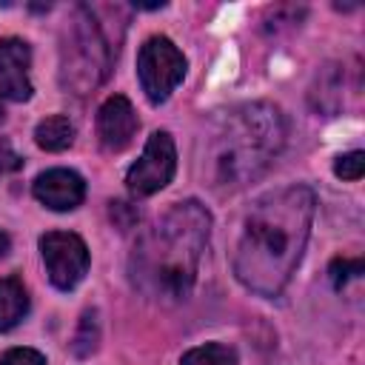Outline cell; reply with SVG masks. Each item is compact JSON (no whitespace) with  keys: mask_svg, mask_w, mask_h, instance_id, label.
<instances>
[{"mask_svg":"<svg viewBox=\"0 0 365 365\" xmlns=\"http://www.w3.org/2000/svg\"><path fill=\"white\" fill-rule=\"evenodd\" d=\"M211 231V214L185 200L165 211L131 251V279L151 299H185Z\"/></svg>","mask_w":365,"mask_h":365,"instance_id":"cell-2","label":"cell"},{"mask_svg":"<svg viewBox=\"0 0 365 365\" xmlns=\"http://www.w3.org/2000/svg\"><path fill=\"white\" fill-rule=\"evenodd\" d=\"M137 74L151 103L168 100L185 74V57L168 37H151L137 54Z\"/></svg>","mask_w":365,"mask_h":365,"instance_id":"cell-5","label":"cell"},{"mask_svg":"<svg viewBox=\"0 0 365 365\" xmlns=\"http://www.w3.org/2000/svg\"><path fill=\"white\" fill-rule=\"evenodd\" d=\"M108 63L111 48L106 46L97 23L86 14V9H80V20L71 23L68 40L63 43V83L71 91L86 94L106 77Z\"/></svg>","mask_w":365,"mask_h":365,"instance_id":"cell-4","label":"cell"},{"mask_svg":"<svg viewBox=\"0 0 365 365\" xmlns=\"http://www.w3.org/2000/svg\"><path fill=\"white\" fill-rule=\"evenodd\" d=\"M362 171H365V154H362V151L342 154V157H336V163H334V174L342 177V180H359Z\"/></svg>","mask_w":365,"mask_h":365,"instance_id":"cell-16","label":"cell"},{"mask_svg":"<svg viewBox=\"0 0 365 365\" xmlns=\"http://www.w3.org/2000/svg\"><path fill=\"white\" fill-rule=\"evenodd\" d=\"M0 365H46V356L31 348H11V351H6Z\"/></svg>","mask_w":365,"mask_h":365,"instance_id":"cell-18","label":"cell"},{"mask_svg":"<svg viewBox=\"0 0 365 365\" xmlns=\"http://www.w3.org/2000/svg\"><path fill=\"white\" fill-rule=\"evenodd\" d=\"M23 165V157L9 145V143H0V180L11 171H17Z\"/></svg>","mask_w":365,"mask_h":365,"instance_id":"cell-19","label":"cell"},{"mask_svg":"<svg viewBox=\"0 0 365 365\" xmlns=\"http://www.w3.org/2000/svg\"><path fill=\"white\" fill-rule=\"evenodd\" d=\"M314 205L311 188L285 185L262 194L248 208L234 251V274L245 288L277 297L288 285L311 234Z\"/></svg>","mask_w":365,"mask_h":365,"instance_id":"cell-1","label":"cell"},{"mask_svg":"<svg viewBox=\"0 0 365 365\" xmlns=\"http://www.w3.org/2000/svg\"><path fill=\"white\" fill-rule=\"evenodd\" d=\"M71 348H74L77 356H88L97 348V314L94 311H86L83 314V322H80V331H77Z\"/></svg>","mask_w":365,"mask_h":365,"instance_id":"cell-15","label":"cell"},{"mask_svg":"<svg viewBox=\"0 0 365 365\" xmlns=\"http://www.w3.org/2000/svg\"><path fill=\"white\" fill-rule=\"evenodd\" d=\"M362 259H334L331 262V282L334 288H342L351 277H359L362 274Z\"/></svg>","mask_w":365,"mask_h":365,"instance_id":"cell-17","label":"cell"},{"mask_svg":"<svg viewBox=\"0 0 365 365\" xmlns=\"http://www.w3.org/2000/svg\"><path fill=\"white\" fill-rule=\"evenodd\" d=\"M34 197L51 211H71L86 197V182L77 171L48 168L34 180Z\"/></svg>","mask_w":365,"mask_h":365,"instance_id":"cell-10","label":"cell"},{"mask_svg":"<svg viewBox=\"0 0 365 365\" xmlns=\"http://www.w3.org/2000/svg\"><path fill=\"white\" fill-rule=\"evenodd\" d=\"M180 365H237V354L228 345L220 342H208L200 348H191L182 354Z\"/></svg>","mask_w":365,"mask_h":365,"instance_id":"cell-14","label":"cell"},{"mask_svg":"<svg viewBox=\"0 0 365 365\" xmlns=\"http://www.w3.org/2000/svg\"><path fill=\"white\" fill-rule=\"evenodd\" d=\"M177 171V151L168 131H154L143 148V157L128 168L125 182L128 191L137 197H148L171 182Z\"/></svg>","mask_w":365,"mask_h":365,"instance_id":"cell-6","label":"cell"},{"mask_svg":"<svg viewBox=\"0 0 365 365\" xmlns=\"http://www.w3.org/2000/svg\"><path fill=\"white\" fill-rule=\"evenodd\" d=\"M285 145V120L271 103L225 111L205 143L202 174L214 191H237L257 180Z\"/></svg>","mask_w":365,"mask_h":365,"instance_id":"cell-3","label":"cell"},{"mask_svg":"<svg viewBox=\"0 0 365 365\" xmlns=\"http://www.w3.org/2000/svg\"><path fill=\"white\" fill-rule=\"evenodd\" d=\"M137 131V114L123 94L108 97L97 111V137L106 151H123Z\"/></svg>","mask_w":365,"mask_h":365,"instance_id":"cell-9","label":"cell"},{"mask_svg":"<svg viewBox=\"0 0 365 365\" xmlns=\"http://www.w3.org/2000/svg\"><path fill=\"white\" fill-rule=\"evenodd\" d=\"M339 88H342V83H339V66H325V68L317 74L314 88H311V103H314V108L334 114V111L339 108Z\"/></svg>","mask_w":365,"mask_h":365,"instance_id":"cell-13","label":"cell"},{"mask_svg":"<svg viewBox=\"0 0 365 365\" xmlns=\"http://www.w3.org/2000/svg\"><path fill=\"white\" fill-rule=\"evenodd\" d=\"M9 254V237L0 231V257H6Z\"/></svg>","mask_w":365,"mask_h":365,"instance_id":"cell-20","label":"cell"},{"mask_svg":"<svg viewBox=\"0 0 365 365\" xmlns=\"http://www.w3.org/2000/svg\"><path fill=\"white\" fill-rule=\"evenodd\" d=\"M34 140L43 151H66L74 143V125L68 123V117L54 114L37 123L34 128Z\"/></svg>","mask_w":365,"mask_h":365,"instance_id":"cell-12","label":"cell"},{"mask_svg":"<svg viewBox=\"0 0 365 365\" xmlns=\"http://www.w3.org/2000/svg\"><path fill=\"white\" fill-rule=\"evenodd\" d=\"M43 262L51 285L60 291H71L88 271V248L71 231H48L40 237Z\"/></svg>","mask_w":365,"mask_h":365,"instance_id":"cell-7","label":"cell"},{"mask_svg":"<svg viewBox=\"0 0 365 365\" xmlns=\"http://www.w3.org/2000/svg\"><path fill=\"white\" fill-rule=\"evenodd\" d=\"M29 314V294L17 277L0 279V331H11Z\"/></svg>","mask_w":365,"mask_h":365,"instance_id":"cell-11","label":"cell"},{"mask_svg":"<svg viewBox=\"0 0 365 365\" xmlns=\"http://www.w3.org/2000/svg\"><path fill=\"white\" fill-rule=\"evenodd\" d=\"M29 66H31L29 43L20 37H3L0 40V97L3 100L23 103L31 97Z\"/></svg>","mask_w":365,"mask_h":365,"instance_id":"cell-8","label":"cell"},{"mask_svg":"<svg viewBox=\"0 0 365 365\" xmlns=\"http://www.w3.org/2000/svg\"><path fill=\"white\" fill-rule=\"evenodd\" d=\"M3 120H6V111H3V108H0V125H3Z\"/></svg>","mask_w":365,"mask_h":365,"instance_id":"cell-21","label":"cell"}]
</instances>
